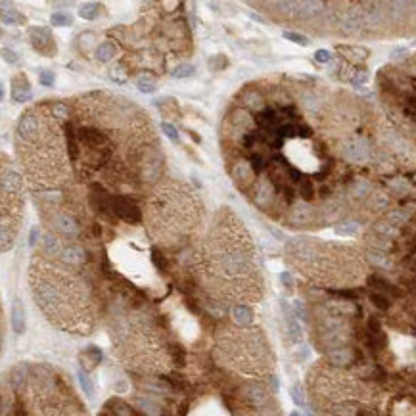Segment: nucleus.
<instances>
[{
	"mask_svg": "<svg viewBox=\"0 0 416 416\" xmlns=\"http://www.w3.org/2000/svg\"><path fill=\"white\" fill-rule=\"evenodd\" d=\"M29 38L35 50H38L44 56H52L56 54V44H54V36L50 29L46 27H31L29 29Z\"/></svg>",
	"mask_w": 416,
	"mask_h": 416,
	"instance_id": "nucleus-1",
	"label": "nucleus"
},
{
	"mask_svg": "<svg viewBox=\"0 0 416 416\" xmlns=\"http://www.w3.org/2000/svg\"><path fill=\"white\" fill-rule=\"evenodd\" d=\"M111 209L117 217H121L127 223H138L140 221V209L138 205L127 198V196H115L111 199Z\"/></svg>",
	"mask_w": 416,
	"mask_h": 416,
	"instance_id": "nucleus-2",
	"label": "nucleus"
},
{
	"mask_svg": "<svg viewBox=\"0 0 416 416\" xmlns=\"http://www.w3.org/2000/svg\"><path fill=\"white\" fill-rule=\"evenodd\" d=\"M31 87L25 75H18L12 79V100L14 102H27L31 100Z\"/></svg>",
	"mask_w": 416,
	"mask_h": 416,
	"instance_id": "nucleus-3",
	"label": "nucleus"
},
{
	"mask_svg": "<svg viewBox=\"0 0 416 416\" xmlns=\"http://www.w3.org/2000/svg\"><path fill=\"white\" fill-rule=\"evenodd\" d=\"M344 154H345V158L349 161H364L366 156H368V148H366V144L361 138H355V140L345 144Z\"/></svg>",
	"mask_w": 416,
	"mask_h": 416,
	"instance_id": "nucleus-4",
	"label": "nucleus"
},
{
	"mask_svg": "<svg viewBox=\"0 0 416 416\" xmlns=\"http://www.w3.org/2000/svg\"><path fill=\"white\" fill-rule=\"evenodd\" d=\"M25 309L21 299H14L12 303V328L16 334H23L25 332Z\"/></svg>",
	"mask_w": 416,
	"mask_h": 416,
	"instance_id": "nucleus-5",
	"label": "nucleus"
},
{
	"mask_svg": "<svg viewBox=\"0 0 416 416\" xmlns=\"http://www.w3.org/2000/svg\"><path fill=\"white\" fill-rule=\"evenodd\" d=\"M54 226H56L62 234H65V236H75V234H77V223H75L69 215H65V213L58 215V217L54 219Z\"/></svg>",
	"mask_w": 416,
	"mask_h": 416,
	"instance_id": "nucleus-6",
	"label": "nucleus"
},
{
	"mask_svg": "<svg viewBox=\"0 0 416 416\" xmlns=\"http://www.w3.org/2000/svg\"><path fill=\"white\" fill-rule=\"evenodd\" d=\"M0 21L4 25H23V23H27V18L23 14H19L18 10H2Z\"/></svg>",
	"mask_w": 416,
	"mask_h": 416,
	"instance_id": "nucleus-7",
	"label": "nucleus"
},
{
	"mask_svg": "<svg viewBox=\"0 0 416 416\" xmlns=\"http://www.w3.org/2000/svg\"><path fill=\"white\" fill-rule=\"evenodd\" d=\"M313 219V209L309 205H297L293 211H291V221L295 224H303L309 223Z\"/></svg>",
	"mask_w": 416,
	"mask_h": 416,
	"instance_id": "nucleus-8",
	"label": "nucleus"
},
{
	"mask_svg": "<svg viewBox=\"0 0 416 416\" xmlns=\"http://www.w3.org/2000/svg\"><path fill=\"white\" fill-rule=\"evenodd\" d=\"M64 259L67 263H71V265H79V263H83L87 255H85V252H83V248H79V246H69V248H65L64 250Z\"/></svg>",
	"mask_w": 416,
	"mask_h": 416,
	"instance_id": "nucleus-9",
	"label": "nucleus"
},
{
	"mask_svg": "<svg viewBox=\"0 0 416 416\" xmlns=\"http://www.w3.org/2000/svg\"><path fill=\"white\" fill-rule=\"evenodd\" d=\"M81 361L87 368H94L98 362L102 361V351L98 347H89L85 353H81Z\"/></svg>",
	"mask_w": 416,
	"mask_h": 416,
	"instance_id": "nucleus-10",
	"label": "nucleus"
},
{
	"mask_svg": "<svg viewBox=\"0 0 416 416\" xmlns=\"http://www.w3.org/2000/svg\"><path fill=\"white\" fill-rule=\"evenodd\" d=\"M94 56H96V60H100V62H109L115 56V46L111 42H102L96 48Z\"/></svg>",
	"mask_w": 416,
	"mask_h": 416,
	"instance_id": "nucleus-11",
	"label": "nucleus"
},
{
	"mask_svg": "<svg viewBox=\"0 0 416 416\" xmlns=\"http://www.w3.org/2000/svg\"><path fill=\"white\" fill-rule=\"evenodd\" d=\"M232 317H234V320L238 324H250L253 320V313L248 307H244V305H236L232 309Z\"/></svg>",
	"mask_w": 416,
	"mask_h": 416,
	"instance_id": "nucleus-12",
	"label": "nucleus"
},
{
	"mask_svg": "<svg viewBox=\"0 0 416 416\" xmlns=\"http://www.w3.org/2000/svg\"><path fill=\"white\" fill-rule=\"evenodd\" d=\"M79 16H81L83 19H96L98 16H100V4H96V2H87V4H83V6L79 8Z\"/></svg>",
	"mask_w": 416,
	"mask_h": 416,
	"instance_id": "nucleus-13",
	"label": "nucleus"
},
{
	"mask_svg": "<svg viewBox=\"0 0 416 416\" xmlns=\"http://www.w3.org/2000/svg\"><path fill=\"white\" fill-rule=\"evenodd\" d=\"M353 361V351L349 349H342V351H336L330 355V362L336 364V366H345Z\"/></svg>",
	"mask_w": 416,
	"mask_h": 416,
	"instance_id": "nucleus-14",
	"label": "nucleus"
},
{
	"mask_svg": "<svg viewBox=\"0 0 416 416\" xmlns=\"http://www.w3.org/2000/svg\"><path fill=\"white\" fill-rule=\"evenodd\" d=\"M286 309V315H288V330H289V336H291V342L293 344H297L299 340H301V328H299V322L295 320V317L289 313L288 307H284Z\"/></svg>",
	"mask_w": 416,
	"mask_h": 416,
	"instance_id": "nucleus-15",
	"label": "nucleus"
},
{
	"mask_svg": "<svg viewBox=\"0 0 416 416\" xmlns=\"http://www.w3.org/2000/svg\"><path fill=\"white\" fill-rule=\"evenodd\" d=\"M50 23L56 25V27H69L73 23V18L67 12H54L52 18H50Z\"/></svg>",
	"mask_w": 416,
	"mask_h": 416,
	"instance_id": "nucleus-16",
	"label": "nucleus"
},
{
	"mask_svg": "<svg viewBox=\"0 0 416 416\" xmlns=\"http://www.w3.org/2000/svg\"><path fill=\"white\" fill-rule=\"evenodd\" d=\"M370 284H374L378 289H384V291H391L393 295H401V291L397 288H393L389 282H385V280H382V278H378V276H370V280H368Z\"/></svg>",
	"mask_w": 416,
	"mask_h": 416,
	"instance_id": "nucleus-17",
	"label": "nucleus"
},
{
	"mask_svg": "<svg viewBox=\"0 0 416 416\" xmlns=\"http://www.w3.org/2000/svg\"><path fill=\"white\" fill-rule=\"evenodd\" d=\"M244 102H246L248 106H252V108H255L257 109V108H261V106H263V102H265V100H263V96H261L257 90H248V92H246V96H244Z\"/></svg>",
	"mask_w": 416,
	"mask_h": 416,
	"instance_id": "nucleus-18",
	"label": "nucleus"
},
{
	"mask_svg": "<svg viewBox=\"0 0 416 416\" xmlns=\"http://www.w3.org/2000/svg\"><path fill=\"white\" fill-rule=\"evenodd\" d=\"M79 382H81V387L85 389V393H87L89 397H92V395H94L92 382H90V378L87 376V372H85V370H81V372H79Z\"/></svg>",
	"mask_w": 416,
	"mask_h": 416,
	"instance_id": "nucleus-19",
	"label": "nucleus"
},
{
	"mask_svg": "<svg viewBox=\"0 0 416 416\" xmlns=\"http://www.w3.org/2000/svg\"><path fill=\"white\" fill-rule=\"evenodd\" d=\"M136 85H138V90H140V92H154V90H156V83H154L150 77H140V79L136 81Z\"/></svg>",
	"mask_w": 416,
	"mask_h": 416,
	"instance_id": "nucleus-20",
	"label": "nucleus"
},
{
	"mask_svg": "<svg viewBox=\"0 0 416 416\" xmlns=\"http://www.w3.org/2000/svg\"><path fill=\"white\" fill-rule=\"evenodd\" d=\"M289 395H291V399H293V403L295 405H299V407H305V395H303V389L299 387V385H291V389H289Z\"/></svg>",
	"mask_w": 416,
	"mask_h": 416,
	"instance_id": "nucleus-21",
	"label": "nucleus"
},
{
	"mask_svg": "<svg viewBox=\"0 0 416 416\" xmlns=\"http://www.w3.org/2000/svg\"><path fill=\"white\" fill-rule=\"evenodd\" d=\"M284 38H288V40L295 42V44H299V46H309V38H307L305 35H299V33L286 31L284 33Z\"/></svg>",
	"mask_w": 416,
	"mask_h": 416,
	"instance_id": "nucleus-22",
	"label": "nucleus"
},
{
	"mask_svg": "<svg viewBox=\"0 0 416 416\" xmlns=\"http://www.w3.org/2000/svg\"><path fill=\"white\" fill-rule=\"evenodd\" d=\"M192 73H194L192 65L182 64V65H179V67L173 71V77H175V79H186V77H190Z\"/></svg>",
	"mask_w": 416,
	"mask_h": 416,
	"instance_id": "nucleus-23",
	"label": "nucleus"
},
{
	"mask_svg": "<svg viewBox=\"0 0 416 416\" xmlns=\"http://www.w3.org/2000/svg\"><path fill=\"white\" fill-rule=\"evenodd\" d=\"M38 79H40V85L42 87H52L54 85V81H56V75H54V71H40V75H38Z\"/></svg>",
	"mask_w": 416,
	"mask_h": 416,
	"instance_id": "nucleus-24",
	"label": "nucleus"
},
{
	"mask_svg": "<svg viewBox=\"0 0 416 416\" xmlns=\"http://www.w3.org/2000/svg\"><path fill=\"white\" fill-rule=\"evenodd\" d=\"M368 190H370V182H366V181H357L351 188L355 196H364V192H368Z\"/></svg>",
	"mask_w": 416,
	"mask_h": 416,
	"instance_id": "nucleus-25",
	"label": "nucleus"
},
{
	"mask_svg": "<svg viewBox=\"0 0 416 416\" xmlns=\"http://www.w3.org/2000/svg\"><path fill=\"white\" fill-rule=\"evenodd\" d=\"M370 299H372V303L378 307V309H382V311H387V307H389V301L385 299L382 293H372L370 295Z\"/></svg>",
	"mask_w": 416,
	"mask_h": 416,
	"instance_id": "nucleus-26",
	"label": "nucleus"
},
{
	"mask_svg": "<svg viewBox=\"0 0 416 416\" xmlns=\"http://www.w3.org/2000/svg\"><path fill=\"white\" fill-rule=\"evenodd\" d=\"M115 407H117V409H115V415L117 416H134L132 409L127 407L125 403H119V401H117V403H115Z\"/></svg>",
	"mask_w": 416,
	"mask_h": 416,
	"instance_id": "nucleus-27",
	"label": "nucleus"
},
{
	"mask_svg": "<svg viewBox=\"0 0 416 416\" xmlns=\"http://www.w3.org/2000/svg\"><path fill=\"white\" fill-rule=\"evenodd\" d=\"M161 130H163L171 140H179V132H177V128L173 127V125H169V123H161Z\"/></svg>",
	"mask_w": 416,
	"mask_h": 416,
	"instance_id": "nucleus-28",
	"label": "nucleus"
},
{
	"mask_svg": "<svg viewBox=\"0 0 416 416\" xmlns=\"http://www.w3.org/2000/svg\"><path fill=\"white\" fill-rule=\"evenodd\" d=\"M0 54H2V58H4L8 64H16V62H18V54H16L14 50H10V48H2Z\"/></svg>",
	"mask_w": 416,
	"mask_h": 416,
	"instance_id": "nucleus-29",
	"label": "nucleus"
},
{
	"mask_svg": "<svg viewBox=\"0 0 416 416\" xmlns=\"http://www.w3.org/2000/svg\"><path fill=\"white\" fill-rule=\"evenodd\" d=\"M111 79L117 81V83H125V81H127V75L121 71V67H113V69H111Z\"/></svg>",
	"mask_w": 416,
	"mask_h": 416,
	"instance_id": "nucleus-30",
	"label": "nucleus"
},
{
	"mask_svg": "<svg viewBox=\"0 0 416 416\" xmlns=\"http://www.w3.org/2000/svg\"><path fill=\"white\" fill-rule=\"evenodd\" d=\"M357 228H359V226L355 223H347L345 226H340V228H338V234H347V236H349V234H355V232H357Z\"/></svg>",
	"mask_w": 416,
	"mask_h": 416,
	"instance_id": "nucleus-31",
	"label": "nucleus"
},
{
	"mask_svg": "<svg viewBox=\"0 0 416 416\" xmlns=\"http://www.w3.org/2000/svg\"><path fill=\"white\" fill-rule=\"evenodd\" d=\"M315 60H317V62H322V64H326V62H330V60H332V56H330V52H328V50H317Z\"/></svg>",
	"mask_w": 416,
	"mask_h": 416,
	"instance_id": "nucleus-32",
	"label": "nucleus"
},
{
	"mask_svg": "<svg viewBox=\"0 0 416 416\" xmlns=\"http://www.w3.org/2000/svg\"><path fill=\"white\" fill-rule=\"evenodd\" d=\"M366 79H368V73H366V71H355L353 83H355V85H361V83H364Z\"/></svg>",
	"mask_w": 416,
	"mask_h": 416,
	"instance_id": "nucleus-33",
	"label": "nucleus"
},
{
	"mask_svg": "<svg viewBox=\"0 0 416 416\" xmlns=\"http://www.w3.org/2000/svg\"><path fill=\"white\" fill-rule=\"evenodd\" d=\"M370 259H372L374 263H378V265H384V267L387 265V259H385L382 253H374V252H372V253H370Z\"/></svg>",
	"mask_w": 416,
	"mask_h": 416,
	"instance_id": "nucleus-34",
	"label": "nucleus"
},
{
	"mask_svg": "<svg viewBox=\"0 0 416 416\" xmlns=\"http://www.w3.org/2000/svg\"><path fill=\"white\" fill-rule=\"evenodd\" d=\"M36 234H38V228L35 226V228L31 230V242H29L31 246H35V244H36Z\"/></svg>",
	"mask_w": 416,
	"mask_h": 416,
	"instance_id": "nucleus-35",
	"label": "nucleus"
},
{
	"mask_svg": "<svg viewBox=\"0 0 416 416\" xmlns=\"http://www.w3.org/2000/svg\"><path fill=\"white\" fill-rule=\"evenodd\" d=\"M282 282H284L288 288H291V278H289L288 272H284V274H282Z\"/></svg>",
	"mask_w": 416,
	"mask_h": 416,
	"instance_id": "nucleus-36",
	"label": "nucleus"
},
{
	"mask_svg": "<svg viewBox=\"0 0 416 416\" xmlns=\"http://www.w3.org/2000/svg\"><path fill=\"white\" fill-rule=\"evenodd\" d=\"M16 416H25V411H23V407H21V405L16 409Z\"/></svg>",
	"mask_w": 416,
	"mask_h": 416,
	"instance_id": "nucleus-37",
	"label": "nucleus"
},
{
	"mask_svg": "<svg viewBox=\"0 0 416 416\" xmlns=\"http://www.w3.org/2000/svg\"><path fill=\"white\" fill-rule=\"evenodd\" d=\"M4 100V87H2V83H0V102Z\"/></svg>",
	"mask_w": 416,
	"mask_h": 416,
	"instance_id": "nucleus-38",
	"label": "nucleus"
},
{
	"mask_svg": "<svg viewBox=\"0 0 416 416\" xmlns=\"http://www.w3.org/2000/svg\"><path fill=\"white\" fill-rule=\"evenodd\" d=\"M289 416H301V415H299V413H291Z\"/></svg>",
	"mask_w": 416,
	"mask_h": 416,
	"instance_id": "nucleus-39",
	"label": "nucleus"
}]
</instances>
